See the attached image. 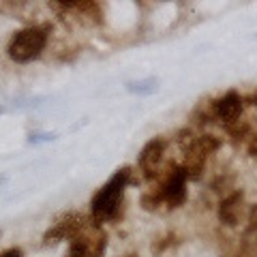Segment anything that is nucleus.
<instances>
[{
	"label": "nucleus",
	"mask_w": 257,
	"mask_h": 257,
	"mask_svg": "<svg viewBox=\"0 0 257 257\" xmlns=\"http://www.w3.org/2000/svg\"><path fill=\"white\" fill-rule=\"evenodd\" d=\"M128 180H131V170H128V167H122V170H118L99 191L94 193V197L90 202V214H92L94 223L116 219Z\"/></svg>",
	"instance_id": "obj_1"
},
{
	"label": "nucleus",
	"mask_w": 257,
	"mask_h": 257,
	"mask_svg": "<svg viewBox=\"0 0 257 257\" xmlns=\"http://www.w3.org/2000/svg\"><path fill=\"white\" fill-rule=\"evenodd\" d=\"M47 45V26H30L15 32L7 45V54L13 62L26 64L41 56Z\"/></svg>",
	"instance_id": "obj_2"
},
{
	"label": "nucleus",
	"mask_w": 257,
	"mask_h": 257,
	"mask_svg": "<svg viewBox=\"0 0 257 257\" xmlns=\"http://www.w3.org/2000/svg\"><path fill=\"white\" fill-rule=\"evenodd\" d=\"M187 174L182 167H174L167 176V180L163 182V187L159 189L161 202H165L170 208H180L187 199Z\"/></svg>",
	"instance_id": "obj_3"
},
{
	"label": "nucleus",
	"mask_w": 257,
	"mask_h": 257,
	"mask_svg": "<svg viewBox=\"0 0 257 257\" xmlns=\"http://www.w3.org/2000/svg\"><path fill=\"white\" fill-rule=\"evenodd\" d=\"M165 146H167L165 140L155 138L142 148L140 157H138V165H140V170L146 174V178H155V174L159 172L161 159L165 155Z\"/></svg>",
	"instance_id": "obj_4"
},
{
	"label": "nucleus",
	"mask_w": 257,
	"mask_h": 257,
	"mask_svg": "<svg viewBox=\"0 0 257 257\" xmlns=\"http://www.w3.org/2000/svg\"><path fill=\"white\" fill-rule=\"evenodd\" d=\"M242 96H240L236 90H229L227 94H223L221 99H216L212 103V114L221 120V122L225 124H231L236 122V120L240 118V114H242Z\"/></svg>",
	"instance_id": "obj_5"
},
{
	"label": "nucleus",
	"mask_w": 257,
	"mask_h": 257,
	"mask_svg": "<svg viewBox=\"0 0 257 257\" xmlns=\"http://www.w3.org/2000/svg\"><path fill=\"white\" fill-rule=\"evenodd\" d=\"M84 227H86V219H84L82 214L73 212V214L64 216L62 221L56 223L54 227L43 236V240H45L47 244L56 242V240H64V238H71V240H73V238L79 236V231H82Z\"/></svg>",
	"instance_id": "obj_6"
},
{
	"label": "nucleus",
	"mask_w": 257,
	"mask_h": 257,
	"mask_svg": "<svg viewBox=\"0 0 257 257\" xmlns=\"http://www.w3.org/2000/svg\"><path fill=\"white\" fill-rule=\"evenodd\" d=\"M242 199H244V193L242 191H234L219 204V219H221L223 225H227V227L238 225L240 210H242Z\"/></svg>",
	"instance_id": "obj_7"
},
{
	"label": "nucleus",
	"mask_w": 257,
	"mask_h": 257,
	"mask_svg": "<svg viewBox=\"0 0 257 257\" xmlns=\"http://www.w3.org/2000/svg\"><path fill=\"white\" fill-rule=\"evenodd\" d=\"M157 79L155 77H148V79H140V82H128L126 84V90L131 94H140V96H148L152 92H157Z\"/></svg>",
	"instance_id": "obj_8"
},
{
	"label": "nucleus",
	"mask_w": 257,
	"mask_h": 257,
	"mask_svg": "<svg viewBox=\"0 0 257 257\" xmlns=\"http://www.w3.org/2000/svg\"><path fill=\"white\" fill-rule=\"evenodd\" d=\"M159 204H161V195H159V191L155 193H146V195L142 197V206L146 208V210H155V208H159Z\"/></svg>",
	"instance_id": "obj_9"
},
{
	"label": "nucleus",
	"mask_w": 257,
	"mask_h": 257,
	"mask_svg": "<svg viewBox=\"0 0 257 257\" xmlns=\"http://www.w3.org/2000/svg\"><path fill=\"white\" fill-rule=\"evenodd\" d=\"M246 236H257V204L248 210V221H246Z\"/></svg>",
	"instance_id": "obj_10"
},
{
	"label": "nucleus",
	"mask_w": 257,
	"mask_h": 257,
	"mask_svg": "<svg viewBox=\"0 0 257 257\" xmlns=\"http://www.w3.org/2000/svg\"><path fill=\"white\" fill-rule=\"evenodd\" d=\"M56 140L54 133H30L28 135V144H43V142H52Z\"/></svg>",
	"instance_id": "obj_11"
},
{
	"label": "nucleus",
	"mask_w": 257,
	"mask_h": 257,
	"mask_svg": "<svg viewBox=\"0 0 257 257\" xmlns=\"http://www.w3.org/2000/svg\"><path fill=\"white\" fill-rule=\"evenodd\" d=\"M0 257H22V248H18V246L7 248V251L0 253Z\"/></svg>",
	"instance_id": "obj_12"
},
{
	"label": "nucleus",
	"mask_w": 257,
	"mask_h": 257,
	"mask_svg": "<svg viewBox=\"0 0 257 257\" xmlns=\"http://www.w3.org/2000/svg\"><path fill=\"white\" fill-rule=\"evenodd\" d=\"M248 155L257 159V135H255V138L251 140V144H248Z\"/></svg>",
	"instance_id": "obj_13"
},
{
	"label": "nucleus",
	"mask_w": 257,
	"mask_h": 257,
	"mask_svg": "<svg viewBox=\"0 0 257 257\" xmlns=\"http://www.w3.org/2000/svg\"><path fill=\"white\" fill-rule=\"evenodd\" d=\"M248 101H251V103H253V105L257 107V92H255V94H253V96H251V99H248Z\"/></svg>",
	"instance_id": "obj_14"
},
{
	"label": "nucleus",
	"mask_w": 257,
	"mask_h": 257,
	"mask_svg": "<svg viewBox=\"0 0 257 257\" xmlns=\"http://www.w3.org/2000/svg\"><path fill=\"white\" fill-rule=\"evenodd\" d=\"M3 111H5V109H3V107H0V114H3Z\"/></svg>",
	"instance_id": "obj_15"
},
{
	"label": "nucleus",
	"mask_w": 257,
	"mask_h": 257,
	"mask_svg": "<svg viewBox=\"0 0 257 257\" xmlns=\"http://www.w3.org/2000/svg\"><path fill=\"white\" fill-rule=\"evenodd\" d=\"M0 182H3V178H0Z\"/></svg>",
	"instance_id": "obj_16"
}]
</instances>
